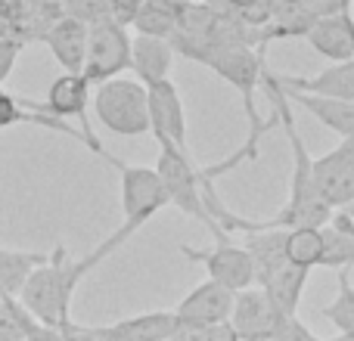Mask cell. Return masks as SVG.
<instances>
[{
  "mask_svg": "<svg viewBox=\"0 0 354 341\" xmlns=\"http://www.w3.org/2000/svg\"><path fill=\"white\" fill-rule=\"evenodd\" d=\"M124 242H128V239L115 230L109 239H103V242L84 257H72L66 245H56L47 261L31 270V276L25 280L22 292H19L16 298L22 301L25 311H28L37 323H47V326L68 323V320H72V298H75V292H78V286L84 282V276L91 273L93 267H100L115 249H122Z\"/></svg>",
  "mask_w": 354,
  "mask_h": 341,
  "instance_id": "6da1fadb",
  "label": "cell"
},
{
  "mask_svg": "<svg viewBox=\"0 0 354 341\" xmlns=\"http://www.w3.org/2000/svg\"><path fill=\"white\" fill-rule=\"evenodd\" d=\"M283 242H286V230H252V233H245V249H249L252 261H255L258 289L274 301L280 313L295 317L311 270H305V267L289 261Z\"/></svg>",
  "mask_w": 354,
  "mask_h": 341,
  "instance_id": "7a4b0ae2",
  "label": "cell"
},
{
  "mask_svg": "<svg viewBox=\"0 0 354 341\" xmlns=\"http://www.w3.org/2000/svg\"><path fill=\"white\" fill-rule=\"evenodd\" d=\"M199 66L212 68L221 81H227V84L243 97V109H245V118H249V140L261 143V137L268 134L270 128L280 124L277 112L268 121H261L258 109H255V97H258V90H261V78H264V68H268V62H264V47H249V43L218 47L202 56Z\"/></svg>",
  "mask_w": 354,
  "mask_h": 341,
  "instance_id": "3957f363",
  "label": "cell"
},
{
  "mask_svg": "<svg viewBox=\"0 0 354 341\" xmlns=\"http://www.w3.org/2000/svg\"><path fill=\"white\" fill-rule=\"evenodd\" d=\"M91 106L100 124L118 137H143L149 134V103L147 84L137 78H109L93 87Z\"/></svg>",
  "mask_w": 354,
  "mask_h": 341,
  "instance_id": "277c9868",
  "label": "cell"
},
{
  "mask_svg": "<svg viewBox=\"0 0 354 341\" xmlns=\"http://www.w3.org/2000/svg\"><path fill=\"white\" fill-rule=\"evenodd\" d=\"M109 165L122 177V226H118V233H122L124 239H131L140 226H147L149 220L168 205L165 183H162L156 168L124 165L115 155H112Z\"/></svg>",
  "mask_w": 354,
  "mask_h": 341,
  "instance_id": "5b68a950",
  "label": "cell"
},
{
  "mask_svg": "<svg viewBox=\"0 0 354 341\" xmlns=\"http://www.w3.org/2000/svg\"><path fill=\"white\" fill-rule=\"evenodd\" d=\"M159 170L162 183H165L168 193V205H174L177 211H183L187 217H196L199 224H205L208 230H214L212 214L205 208V199H202V177L199 168L189 159V149H177V146H159Z\"/></svg>",
  "mask_w": 354,
  "mask_h": 341,
  "instance_id": "8992f818",
  "label": "cell"
},
{
  "mask_svg": "<svg viewBox=\"0 0 354 341\" xmlns=\"http://www.w3.org/2000/svg\"><path fill=\"white\" fill-rule=\"evenodd\" d=\"M131 72V35L128 25L118 19H103L87 25V56H84V78L93 87L109 78Z\"/></svg>",
  "mask_w": 354,
  "mask_h": 341,
  "instance_id": "52a82bcc",
  "label": "cell"
},
{
  "mask_svg": "<svg viewBox=\"0 0 354 341\" xmlns=\"http://www.w3.org/2000/svg\"><path fill=\"white\" fill-rule=\"evenodd\" d=\"M91 97H93V84L84 78L81 72H62L53 84L47 87V99L37 103L47 115L62 118V121H78L81 124V137H84V146L91 149L93 155H100L103 162H112V155L103 149L100 137L93 134L91 118H87V109H91Z\"/></svg>",
  "mask_w": 354,
  "mask_h": 341,
  "instance_id": "ba28073f",
  "label": "cell"
},
{
  "mask_svg": "<svg viewBox=\"0 0 354 341\" xmlns=\"http://www.w3.org/2000/svg\"><path fill=\"white\" fill-rule=\"evenodd\" d=\"M183 257L202 264L208 280L227 286L230 292H243V289L255 286V261H252L245 245H233L230 236L214 239L212 249H193V245H180Z\"/></svg>",
  "mask_w": 354,
  "mask_h": 341,
  "instance_id": "9c48e42d",
  "label": "cell"
},
{
  "mask_svg": "<svg viewBox=\"0 0 354 341\" xmlns=\"http://www.w3.org/2000/svg\"><path fill=\"white\" fill-rule=\"evenodd\" d=\"M72 332L81 341H165L180 332V323H177L174 311H149L106 326L72 323Z\"/></svg>",
  "mask_w": 354,
  "mask_h": 341,
  "instance_id": "30bf717a",
  "label": "cell"
},
{
  "mask_svg": "<svg viewBox=\"0 0 354 341\" xmlns=\"http://www.w3.org/2000/svg\"><path fill=\"white\" fill-rule=\"evenodd\" d=\"M147 103H149V134L159 146L187 149V109L183 97L171 78L147 84Z\"/></svg>",
  "mask_w": 354,
  "mask_h": 341,
  "instance_id": "8fae6325",
  "label": "cell"
},
{
  "mask_svg": "<svg viewBox=\"0 0 354 341\" xmlns=\"http://www.w3.org/2000/svg\"><path fill=\"white\" fill-rule=\"evenodd\" d=\"M317 193L330 208L354 205V137H345L333 153L311 159Z\"/></svg>",
  "mask_w": 354,
  "mask_h": 341,
  "instance_id": "7c38bea8",
  "label": "cell"
},
{
  "mask_svg": "<svg viewBox=\"0 0 354 341\" xmlns=\"http://www.w3.org/2000/svg\"><path fill=\"white\" fill-rule=\"evenodd\" d=\"M286 320H289L286 313L277 311V304L258 286H249L233 295L230 326L236 329L239 341H258L277 335L286 326Z\"/></svg>",
  "mask_w": 354,
  "mask_h": 341,
  "instance_id": "4fadbf2b",
  "label": "cell"
},
{
  "mask_svg": "<svg viewBox=\"0 0 354 341\" xmlns=\"http://www.w3.org/2000/svg\"><path fill=\"white\" fill-rule=\"evenodd\" d=\"M233 295L227 286L214 280H205L174 307V317L180 323V329L187 326H208V323H224L230 320V311H233Z\"/></svg>",
  "mask_w": 354,
  "mask_h": 341,
  "instance_id": "5bb4252c",
  "label": "cell"
},
{
  "mask_svg": "<svg viewBox=\"0 0 354 341\" xmlns=\"http://www.w3.org/2000/svg\"><path fill=\"white\" fill-rule=\"evenodd\" d=\"M305 41L311 43L320 56H326L330 62L354 59V16H351V6L317 16L314 25H311V31L305 35Z\"/></svg>",
  "mask_w": 354,
  "mask_h": 341,
  "instance_id": "9a60e30c",
  "label": "cell"
},
{
  "mask_svg": "<svg viewBox=\"0 0 354 341\" xmlns=\"http://www.w3.org/2000/svg\"><path fill=\"white\" fill-rule=\"evenodd\" d=\"M53 59L62 66V72H84V56H87V25L72 16H56L47 25L41 37Z\"/></svg>",
  "mask_w": 354,
  "mask_h": 341,
  "instance_id": "2e32d148",
  "label": "cell"
},
{
  "mask_svg": "<svg viewBox=\"0 0 354 341\" xmlns=\"http://www.w3.org/2000/svg\"><path fill=\"white\" fill-rule=\"evenodd\" d=\"M277 81H280L283 87H289V90L317 93V97H330V99H345V103H354V59L333 62L330 68L311 75V78H308V75H277Z\"/></svg>",
  "mask_w": 354,
  "mask_h": 341,
  "instance_id": "e0dca14e",
  "label": "cell"
},
{
  "mask_svg": "<svg viewBox=\"0 0 354 341\" xmlns=\"http://www.w3.org/2000/svg\"><path fill=\"white\" fill-rule=\"evenodd\" d=\"M174 66V47L168 37L153 35H134L131 37V72L140 84H156L171 75Z\"/></svg>",
  "mask_w": 354,
  "mask_h": 341,
  "instance_id": "ac0fdd59",
  "label": "cell"
},
{
  "mask_svg": "<svg viewBox=\"0 0 354 341\" xmlns=\"http://www.w3.org/2000/svg\"><path fill=\"white\" fill-rule=\"evenodd\" d=\"M16 124H35V128H47V130H56V134H66V137H75V140L84 143L81 130H75L68 121L62 118H53L37 106V99H19L12 97L10 90L0 87V130L6 128H16Z\"/></svg>",
  "mask_w": 354,
  "mask_h": 341,
  "instance_id": "d6986e66",
  "label": "cell"
},
{
  "mask_svg": "<svg viewBox=\"0 0 354 341\" xmlns=\"http://www.w3.org/2000/svg\"><path fill=\"white\" fill-rule=\"evenodd\" d=\"M324 233V261L320 267L342 270L354 264V214L351 208H333V214L320 224Z\"/></svg>",
  "mask_w": 354,
  "mask_h": 341,
  "instance_id": "ffe728a7",
  "label": "cell"
},
{
  "mask_svg": "<svg viewBox=\"0 0 354 341\" xmlns=\"http://www.w3.org/2000/svg\"><path fill=\"white\" fill-rule=\"evenodd\" d=\"M289 97V103H299L305 112H311L324 128L336 130L339 137H354V103L345 99H330V97H317V93H301V90H289L283 87Z\"/></svg>",
  "mask_w": 354,
  "mask_h": 341,
  "instance_id": "44dd1931",
  "label": "cell"
},
{
  "mask_svg": "<svg viewBox=\"0 0 354 341\" xmlns=\"http://www.w3.org/2000/svg\"><path fill=\"white\" fill-rule=\"evenodd\" d=\"M183 0H143L140 10L134 12L131 25L137 35H153V37H168L177 31V16H180Z\"/></svg>",
  "mask_w": 354,
  "mask_h": 341,
  "instance_id": "7402d4cb",
  "label": "cell"
},
{
  "mask_svg": "<svg viewBox=\"0 0 354 341\" xmlns=\"http://www.w3.org/2000/svg\"><path fill=\"white\" fill-rule=\"evenodd\" d=\"M50 257V251H19V249H0V292L19 295L31 270L41 267Z\"/></svg>",
  "mask_w": 354,
  "mask_h": 341,
  "instance_id": "603a6c76",
  "label": "cell"
},
{
  "mask_svg": "<svg viewBox=\"0 0 354 341\" xmlns=\"http://www.w3.org/2000/svg\"><path fill=\"white\" fill-rule=\"evenodd\" d=\"M283 249L292 264L314 270L324 261V233H320V226H292V230H286Z\"/></svg>",
  "mask_w": 354,
  "mask_h": 341,
  "instance_id": "cb8c5ba5",
  "label": "cell"
},
{
  "mask_svg": "<svg viewBox=\"0 0 354 341\" xmlns=\"http://www.w3.org/2000/svg\"><path fill=\"white\" fill-rule=\"evenodd\" d=\"M324 317L339 329L336 341H354V286L348 267L339 270V295L333 304L324 307Z\"/></svg>",
  "mask_w": 354,
  "mask_h": 341,
  "instance_id": "d4e9b609",
  "label": "cell"
},
{
  "mask_svg": "<svg viewBox=\"0 0 354 341\" xmlns=\"http://www.w3.org/2000/svg\"><path fill=\"white\" fill-rule=\"evenodd\" d=\"M35 326L37 320L25 311V304L16 295L0 292V341H25Z\"/></svg>",
  "mask_w": 354,
  "mask_h": 341,
  "instance_id": "484cf974",
  "label": "cell"
},
{
  "mask_svg": "<svg viewBox=\"0 0 354 341\" xmlns=\"http://www.w3.org/2000/svg\"><path fill=\"white\" fill-rule=\"evenodd\" d=\"M59 12L78 19V22H84V25H97V22H103V19H115L109 0H62Z\"/></svg>",
  "mask_w": 354,
  "mask_h": 341,
  "instance_id": "4316f807",
  "label": "cell"
},
{
  "mask_svg": "<svg viewBox=\"0 0 354 341\" xmlns=\"http://www.w3.org/2000/svg\"><path fill=\"white\" fill-rule=\"evenodd\" d=\"M177 338L180 341H239L230 320H224V323H208V326H187V329L177 332Z\"/></svg>",
  "mask_w": 354,
  "mask_h": 341,
  "instance_id": "83f0119b",
  "label": "cell"
},
{
  "mask_svg": "<svg viewBox=\"0 0 354 341\" xmlns=\"http://www.w3.org/2000/svg\"><path fill=\"white\" fill-rule=\"evenodd\" d=\"M19 53H22V41L0 31V87L6 84V78H10L12 68H16Z\"/></svg>",
  "mask_w": 354,
  "mask_h": 341,
  "instance_id": "f1b7e54d",
  "label": "cell"
},
{
  "mask_svg": "<svg viewBox=\"0 0 354 341\" xmlns=\"http://www.w3.org/2000/svg\"><path fill=\"white\" fill-rule=\"evenodd\" d=\"M25 341H81L78 335L72 332V320L62 326H47V323H37L35 329L28 332Z\"/></svg>",
  "mask_w": 354,
  "mask_h": 341,
  "instance_id": "f546056e",
  "label": "cell"
},
{
  "mask_svg": "<svg viewBox=\"0 0 354 341\" xmlns=\"http://www.w3.org/2000/svg\"><path fill=\"white\" fill-rule=\"evenodd\" d=\"M258 341H320V338H317V335H311V332H308L295 317H289V320H286V326H283V329L277 332V335H270V338H258Z\"/></svg>",
  "mask_w": 354,
  "mask_h": 341,
  "instance_id": "4dcf8cb0",
  "label": "cell"
},
{
  "mask_svg": "<svg viewBox=\"0 0 354 341\" xmlns=\"http://www.w3.org/2000/svg\"><path fill=\"white\" fill-rule=\"evenodd\" d=\"M109 3H112V16H115L118 22L131 25V19H134V12L140 10L143 0H109Z\"/></svg>",
  "mask_w": 354,
  "mask_h": 341,
  "instance_id": "1f68e13d",
  "label": "cell"
},
{
  "mask_svg": "<svg viewBox=\"0 0 354 341\" xmlns=\"http://www.w3.org/2000/svg\"><path fill=\"white\" fill-rule=\"evenodd\" d=\"M165 341H180V338H177V335H174V338H165Z\"/></svg>",
  "mask_w": 354,
  "mask_h": 341,
  "instance_id": "d6a6232c",
  "label": "cell"
}]
</instances>
